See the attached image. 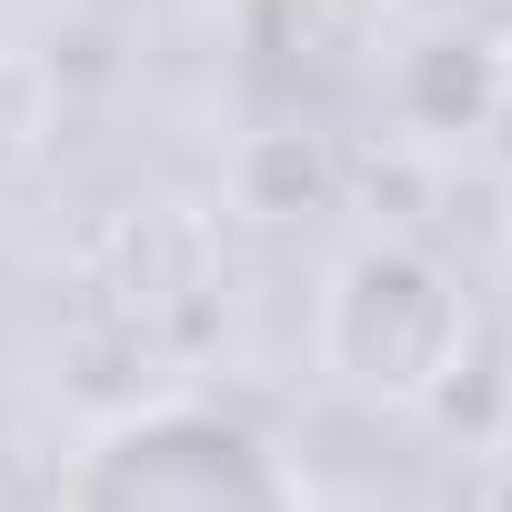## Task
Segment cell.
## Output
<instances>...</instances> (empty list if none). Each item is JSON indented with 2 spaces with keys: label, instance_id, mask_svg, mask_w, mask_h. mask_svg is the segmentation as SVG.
Returning <instances> with one entry per match:
<instances>
[{
  "label": "cell",
  "instance_id": "6da1fadb",
  "mask_svg": "<svg viewBox=\"0 0 512 512\" xmlns=\"http://www.w3.org/2000/svg\"><path fill=\"white\" fill-rule=\"evenodd\" d=\"M51 512H302V482L241 412L141 402L71 452Z\"/></svg>",
  "mask_w": 512,
  "mask_h": 512
},
{
  "label": "cell",
  "instance_id": "7a4b0ae2",
  "mask_svg": "<svg viewBox=\"0 0 512 512\" xmlns=\"http://www.w3.org/2000/svg\"><path fill=\"white\" fill-rule=\"evenodd\" d=\"M462 342H472V312H462V282L432 262L422 241L402 231H362L332 282H322V372L362 402H432L452 372H462Z\"/></svg>",
  "mask_w": 512,
  "mask_h": 512
}]
</instances>
